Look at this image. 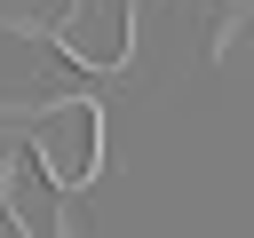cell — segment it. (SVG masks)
<instances>
[{
	"label": "cell",
	"mask_w": 254,
	"mask_h": 238,
	"mask_svg": "<svg viewBox=\"0 0 254 238\" xmlns=\"http://www.w3.org/2000/svg\"><path fill=\"white\" fill-rule=\"evenodd\" d=\"M24 151H32L64 190L95 182V167H103V103H95V95L40 103V111H32V135H24Z\"/></svg>",
	"instance_id": "cell-1"
},
{
	"label": "cell",
	"mask_w": 254,
	"mask_h": 238,
	"mask_svg": "<svg viewBox=\"0 0 254 238\" xmlns=\"http://www.w3.org/2000/svg\"><path fill=\"white\" fill-rule=\"evenodd\" d=\"M238 8H246V0H222V16H238Z\"/></svg>",
	"instance_id": "cell-2"
}]
</instances>
